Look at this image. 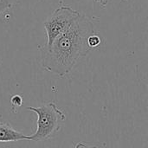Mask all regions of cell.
Returning a JSON list of instances; mask_svg holds the SVG:
<instances>
[{
	"mask_svg": "<svg viewBox=\"0 0 148 148\" xmlns=\"http://www.w3.org/2000/svg\"><path fill=\"white\" fill-rule=\"evenodd\" d=\"M74 148H98V147L96 146H92V145H88L83 142H79L77 144H75V146L74 147Z\"/></svg>",
	"mask_w": 148,
	"mask_h": 148,
	"instance_id": "cell-8",
	"label": "cell"
},
{
	"mask_svg": "<svg viewBox=\"0 0 148 148\" xmlns=\"http://www.w3.org/2000/svg\"><path fill=\"white\" fill-rule=\"evenodd\" d=\"M81 15L69 6L62 5L52 12L43 23L47 35L46 46H51L55 40L66 32Z\"/></svg>",
	"mask_w": 148,
	"mask_h": 148,
	"instance_id": "cell-3",
	"label": "cell"
},
{
	"mask_svg": "<svg viewBox=\"0 0 148 148\" xmlns=\"http://www.w3.org/2000/svg\"><path fill=\"white\" fill-rule=\"evenodd\" d=\"M101 39L100 37V36L96 35V33L90 36L88 38V45L92 49L95 48H97L101 44Z\"/></svg>",
	"mask_w": 148,
	"mask_h": 148,
	"instance_id": "cell-5",
	"label": "cell"
},
{
	"mask_svg": "<svg viewBox=\"0 0 148 148\" xmlns=\"http://www.w3.org/2000/svg\"><path fill=\"white\" fill-rule=\"evenodd\" d=\"M14 4V0H0V15Z\"/></svg>",
	"mask_w": 148,
	"mask_h": 148,
	"instance_id": "cell-6",
	"label": "cell"
},
{
	"mask_svg": "<svg viewBox=\"0 0 148 148\" xmlns=\"http://www.w3.org/2000/svg\"><path fill=\"white\" fill-rule=\"evenodd\" d=\"M95 33L93 22L81 14L71 27L58 36L51 46L44 44L40 47L42 67L61 77L69 74L78 60L92 50L88 45V38Z\"/></svg>",
	"mask_w": 148,
	"mask_h": 148,
	"instance_id": "cell-1",
	"label": "cell"
},
{
	"mask_svg": "<svg viewBox=\"0 0 148 148\" xmlns=\"http://www.w3.org/2000/svg\"><path fill=\"white\" fill-rule=\"evenodd\" d=\"M31 140L30 135L27 136L22 132L13 128L9 123L0 122V143Z\"/></svg>",
	"mask_w": 148,
	"mask_h": 148,
	"instance_id": "cell-4",
	"label": "cell"
},
{
	"mask_svg": "<svg viewBox=\"0 0 148 148\" xmlns=\"http://www.w3.org/2000/svg\"><path fill=\"white\" fill-rule=\"evenodd\" d=\"M10 102H11L12 106H14L15 108H18V107L22 106V104H23V98H22V96H20L18 95H13L10 98Z\"/></svg>",
	"mask_w": 148,
	"mask_h": 148,
	"instance_id": "cell-7",
	"label": "cell"
},
{
	"mask_svg": "<svg viewBox=\"0 0 148 148\" xmlns=\"http://www.w3.org/2000/svg\"><path fill=\"white\" fill-rule=\"evenodd\" d=\"M94 1L96 2V3H100L103 8L106 7L107 4L108 3V0H94Z\"/></svg>",
	"mask_w": 148,
	"mask_h": 148,
	"instance_id": "cell-9",
	"label": "cell"
},
{
	"mask_svg": "<svg viewBox=\"0 0 148 148\" xmlns=\"http://www.w3.org/2000/svg\"><path fill=\"white\" fill-rule=\"evenodd\" d=\"M27 110L37 115L36 130L30 135V141H40L53 138L62 128L66 115L56 103L49 102L39 107H27Z\"/></svg>",
	"mask_w": 148,
	"mask_h": 148,
	"instance_id": "cell-2",
	"label": "cell"
}]
</instances>
